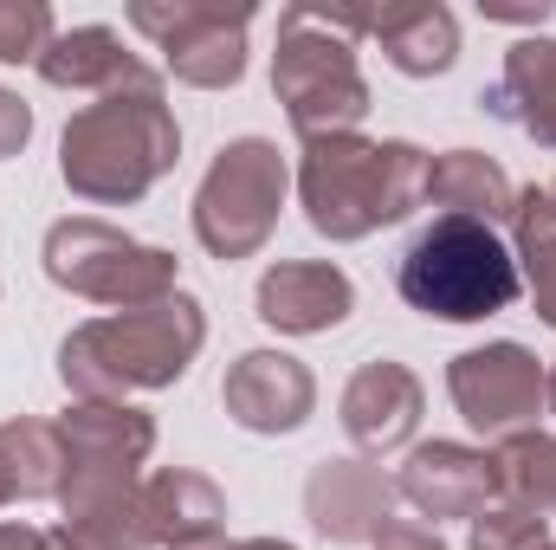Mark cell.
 I'll list each match as a JSON object with an SVG mask.
<instances>
[{
  "label": "cell",
  "mask_w": 556,
  "mask_h": 550,
  "mask_svg": "<svg viewBox=\"0 0 556 550\" xmlns=\"http://www.w3.org/2000/svg\"><path fill=\"white\" fill-rule=\"evenodd\" d=\"M220 402L227 414L247 427V434H298L311 409H317V383L298 357L285 350H247L227 383H220Z\"/></svg>",
  "instance_id": "5bb4252c"
},
{
  "label": "cell",
  "mask_w": 556,
  "mask_h": 550,
  "mask_svg": "<svg viewBox=\"0 0 556 550\" xmlns=\"http://www.w3.org/2000/svg\"><path fill=\"white\" fill-rule=\"evenodd\" d=\"M350 311H356V285L330 260H278L273 273L260 278V317L285 337L337 330Z\"/></svg>",
  "instance_id": "e0dca14e"
},
{
  "label": "cell",
  "mask_w": 556,
  "mask_h": 550,
  "mask_svg": "<svg viewBox=\"0 0 556 550\" xmlns=\"http://www.w3.org/2000/svg\"><path fill=\"white\" fill-rule=\"evenodd\" d=\"M273 98L285 104L291 130L304 142L350 137L369 117V85L356 65V39L330 7H285L273 52Z\"/></svg>",
  "instance_id": "5b68a950"
},
{
  "label": "cell",
  "mask_w": 556,
  "mask_h": 550,
  "mask_svg": "<svg viewBox=\"0 0 556 550\" xmlns=\"http://www.w3.org/2000/svg\"><path fill=\"white\" fill-rule=\"evenodd\" d=\"M26 137H33V111H26L13 91H0V162H7V155H20Z\"/></svg>",
  "instance_id": "4316f807"
},
{
  "label": "cell",
  "mask_w": 556,
  "mask_h": 550,
  "mask_svg": "<svg viewBox=\"0 0 556 550\" xmlns=\"http://www.w3.org/2000/svg\"><path fill=\"white\" fill-rule=\"evenodd\" d=\"M511 260H518V278L531 285L538 317L556 330V214L544 188H525L511 208Z\"/></svg>",
  "instance_id": "7402d4cb"
},
{
  "label": "cell",
  "mask_w": 556,
  "mask_h": 550,
  "mask_svg": "<svg viewBox=\"0 0 556 550\" xmlns=\"http://www.w3.org/2000/svg\"><path fill=\"white\" fill-rule=\"evenodd\" d=\"M544 550H556V545H544Z\"/></svg>",
  "instance_id": "836d02e7"
},
{
  "label": "cell",
  "mask_w": 556,
  "mask_h": 550,
  "mask_svg": "<svg viewBox=\"0 0 556 550\" xmlns=\"http://www.w3.org/2000/svg\"><path fill=\"white\" fill-rule=\"evenodd\" d=\"M376 550H446V538L433 525H420V518H389L376 532Z\"/></svg>",
  "instance_id": "484cf974"
},
{
  "label": "cell",
  "mask_w": 556,
  "mask_h": 550,
  "mask_svg": "<svg viewBox=\"0 0 556 550\" xmlns=\"http://www.w3.org/2000/svg\"><path fill=\"white\" fill-rule=\"evenodd\" d=\"M498 124H511V130H525V137H538L544 149H556V39H518L511 52H505V72H498V85L479 98Z\"/></svg>",
  "instance_id": "d6986e66"
},
{
  "label": "cell",
  "mask_w": 556,
  "mask_h": 550,
  "mask_svg": "<svg viewBox=\"0 0 556 550\" xmlns=\"http://www.w3.org/2000/svg\"><path fill=\"white\" fill-rule=\"evenodd\" d=\"M39 78L52 91H91V98H124V91H162V72L137 59L111 26H72L52 33L39 52Z\"/></svg>",
  "instance_id": "9a60e30c"
},
{
  "label": "cell",
  "mask_w": 556,
  "mask_h": 550,
  "mask_svg": "<svg viewBox=\"0 0 556 550\" xmlns=\"http://www.w3.org/2000/svg\"><path fill=\"white\" fill-rule=\"evenodd\" d=\"M181 550H233L227 538H201V545H181Z\"/></svg>",
  "instance_id": "1f68e13d"
},
{
  "label": "cell",
  "mask_w": 556,
  "mask_h": 550,
  "mask_svg": "<svg viewBox=\"0 0 556 550\" xmlns=\"http://www.w3.org/2000/svg\"><path fill=\"white\" fill-rule=\"evenodd\" d=\"M544 195H551V214H556V182H551V188H544Z\"/></svg>",
  "instance_id": "d6a6232c"
},
{
  "label": "cell",
  "mask_w": 556,
  "mask_h": 550,
  "mask_svg": "<svg viewBox=\"0 0 556 550\" xmlns=\"http://www.w3.org/2000/svg\"><path fill=\"white\" fill-rule=\"evenodd\" d=\"M181 162V130L162 91H124L72 111L59 137V175L78 201L130 208Z\"/></svg>",
  "instance_id": "3957f363"
},
{
  "label": "cell",
  "mask_w": 556,
  "mask_h": 550,
  "mask_svg": "<svg viewBox=\"0 0 556 550\" xmlns=\"http://www.w3.org/2000/svg\"><path fill=\"white\" fill-rule=\"evenodd\" d=\"M291 168L266 137H233L194 188V240L214 260H253L278 227Z\"/></svg>",
  "instance_id": "ba28073f"
},
{
  "label": "cell",
  "mask_w": 556,
  "mask_h": 550,
  "mask_svg": "<svg viewBox=\"0 0 556 550\" xmlns=\"http://www.w3.org/2000/svg\"><path fill=\"white\" fill-rule=\"evenodd\" d=\"M220 525H227L220 486L188 473V466H168V473H155V479L137 486V545L142 550L201 545V538H220Z\"/></svg>",
  "instance_id": "ac0fdd59"
},
{
  "label": "cell",
  "mask_w": 556,
  "mask_h": 550,
  "mask_svg": "<svg viewBox=\"0 0 556 550\" xmlns=\"http://www.w3.org/2000/svg\"><path fill=\"white\" fill-rule=\"evenodd\" d=\"M52 427L65 447V486H59L65 525H98L124 512L142 486V460L155 453V421L130 402H72Z\"/></svg>",
  "instance_id": "8992f818"
},
{
  "label": "cell",
  "mask_w": 556,
  "mask_h": 550,
  "mask_svg": "<svg viewBox=\"0 0 556 550\" xmlns=\"http://www.w3.org/2000/svg\"><path fill=\"white\" fill-rule=\"evenodd\" d=\"M544 409L556 414V363H551V370H544Z\"/></svg>",
  "instance_id": "4dcf8cb0"
},
{
  "label": "cell",
  "mask_w": 556,
  "mask_h": 550,
  "mask_svg": "<svg viewBox=\"0 0 556 550\" xmlns=\"http://www.w3.org/2000/svg\"><path fill=\"white\" fill-rule=\"evenodd\" d=\"M130 26L168 59V72L194 91H227L247 78V26L253 7L227 0H137Z\"/></svg>",
  "instance_id": "9c48e42d"
},
{
  "label": "cell",
  "mask_w": 556,
  "mask_h": 550,
  "mask_svg": "<svg viewBox=\"0 0 556 550\" xmlns=\"http://www.w3.org/2000/svg\"><path fill=\"white\" fill-rule=\"evenodd\" d=\"M207 343V317L188 291L149 304V311H111L78 324L59 343V383L78 402H124V396H149L188 376V363Z\"/></svg>",
  "instance_id": "6da1fadb"
},
{
  "label": "cell",
  "mask_w": 556,
  "mask_h": 550,
  "mask_svg": "<svg viewBox=\"0 0 556 550\" xmlns=\"http://www.w3.org/2000/svg\"><path fill=\"white\" fill-rule=\"evenodd\" d=\"M304 518L330 545H376V532L395 518V479L363 460H324L304 479Z\"/></svg>",
  "instance_id": "4fadbf2b"
},
{
  "label": "cell",
  "mask_w": 556,
  "mask_h": 550,
  "mask_svg": "<svg viewBox=\"0 0 556 550\" xmlns=\"http://www.w3.org/2000/svg\"><path fill=\"white\" fill-rule=\"evenodd\" d=\"M0 550H46V532H33V525H0Z\"/></svg>",
  "instance_id": "83f0119b"
},
{
  "label": "cell",
  "mask_w": 556,
  "mask_h": 550,
  "mask_svg": "<svg viewBox=\"0 0 556 550\" xmlns=\"http://www.w3.org/2000/svg\"><path fill=\"white\" fill-rule=\"evenodd\" d=\"M492 460H498L505 499L525 505V512H538V518H551L556 512V434H538V427L505 434Z\"/></svg>",
  "instance_id": "603a6c76"
},
{
  "label": "cell",
  "mask_w": 556,
  "mask_h": 550,
  "mask_svg": "<svg viewBox=\"0 0 556 550\" xmlns=\"http://www.w3.org/2000/svg\"><path fill=\"white\" fill-rule=\"evenodd\" d=\"M233 550H291L285 538H247V545H233Z\"/></svg>",
  "instance_id": "f546056e"
},
{
  "label": "cell",
  "mask_w": 556,
  "mask_h": 550,
  "mask_svg": "<svg viewBox=\"0 0 556 550\" xmlns=\"http://www.w3.org/2000/svg\"><path fill=\"white\" fill-rule=\"evenodd\" d=\"M420 376L408 363H395V357H376V363H363L356 376H350V389H343V434L363 447V453H395V447H408L420 427Z\"/></svg>",
  "instance_id": "2e32d148"
},
{
  "label": "cell",
  "mask_w": 556,
  "mask_h": 550,
  "mask_svg": "<svg viewBox=\"0 0 556 550\" xmlns=\"http://www.w3.org/2000/svg\"><path fill=\"white\" fill-rule=\"evenodd\" d=\"M427 149L369 137H317L298 155V201L324 240H369L427 208Z\"/></svg>",
  "instance_id": "7a4b0ae2"
},
{
  "label": "cell",
  "mask_w": 556,
  "mask_h": 550,
  "mask_svg": "<svg viewBox=\"0 0 556 550\" xmlns=\"http://www.w3.org/2000/svg\"><path fill=\"white\" fill-rule=\"evenodd\" d=\"M65 447L52 421H0V505L13 499H59Z\"/></svg>",
  "instance_id": "44dd1931"
},
{
  "label": "cell",
  "mask_w": 556,
  "mask_h": 550,
  "mask_svg": "<svg viewBox=\"0 0 556 550\" xmlns=\"http://www.w3.org/2000/svg\"><path fill=\"white\" fill-rule=\"evenodd\" d=\"M498 460L485 447H466V440H427L402 460L395 473V499H408L420 518H479L492 499H498Z\"/></svg>",
  "instance_id": "8fae6325"
},
{
  "label": "cell",
  "mask_w": 556,
  "mask_h": 550,
  "mask_svg": "<svg viewBox=\"0 0 556 550\" xmlns=\"http://www.w3.org/2000/svg\"><path fill=\"white\" fill-rule=\"evenodd\" d=\"M46 278L72 298L111 304V311H149L162 298H175V253L142 247L111 221H59L46 227Z\"/></svg>",
  "instance_id": "52a82bcc"
},
{
  "label": "cell",
  "mask_w": 556,
  "mask_h": 550,
  "mask_svg": "<svg viewBox=\"0 0 556 550\" xmlns=\"http://www.w3.org/2000/svg\"><path fill=\"white\" fill-rule=\"evenodd\" d=\"M427 208H440V214H453V221L498 227V221H511L518 188H511V175H505L492 155H479V149H446V155L427 162Z\"/></svg>",
  "instance_id": "ffe728a7"
},
{
  "label": "cell",
  "mask_w": 556,
  "mask_h": 550,
  "mask_svg": "<svg viewBox=\"0 0 556 550\" xmlns=\"http://www.w3.org/2000/svg\"><path fill=\"white\" fill-rule=\"evenodd\" d=\"M402 298L415 304L420 317H440V324H479V317H498L518 304L525 278L511 247L498 240V227H479V221H453V214H433L408 240L402 253Z\"/></svg>",
  "instance_id": "277c9868"
},
{
  "label": "cell",
  "mask_w": 556,
  "mask_h": 550,
  "mask_svg": "<svg viewBox=\"0 0 556 550\" xmlns=\"http://www.w3.org/2000/svg\"><path fill=\"white\" fill-rule=\"evenodd\" d=\"M350 39H376L402 78H440L459 59V20L440 0H389V7H330Z\"/></svg>",
  "instance_id": "7c38bea8"
},
{
  "label": "cell",
  "mask_w": 556,
  "mask_h": 550,
  "mask_svg": "<svg viewBox=\"0 0 556 550\" xmlns=\"http://www.w3.org/2000/svg\"><path fill=\"white\" fill-rule=\"evenodd\" d=\"M46 550H104V545H91V538L72 532V525H52V532H46Z\"/></svg>",
  "instance_id": "f1b7e54d"
},
{
  "label": "cell",
  "mask_w": 556,
  "mask_h": 550,
  "mask_svg": "<svg viewBox=\"0 0 556 550\" xmlns=\"http://www.w3.org/2000/svg\"><path fill=\"white\" fill-rule=\"evenodd\" d=\"M52 33L59 26L46 0H0V65H39Z\"/></svg>",
  "instance_id": "cb8c5ba5"
},
{
  "label": "cell",
  "mask_w": 556,
  "mask_h": 550,
  "mask_svg": "<svg viewBox=\"0 0 556 550\" xmlns=\"http://www.w3.org/2000/svg\"><path fill=\"white\" fill-rule=\"evenodd\" d=\"M446 396L472 434H525L544 409V363L525 343H479L446 363Z\"/></svg>",
  "instance_id": "30bf717a"
},
{
  "label": "cell",
  "mask_w": 556,
  "mask_h": 550,
  "mask_svg": "<svg viewBox=\"0 0 556 550\" xmlns=\"http://www.w3.org/2000/svg\"><path fill=\"white\" fill-rule=\"evenodd\" d=\"M551 545V518L525 512V505H485L472 518V550H544Z\"/></svg>",
  "instance_id": "d4e9b609"
}]
</instances>
